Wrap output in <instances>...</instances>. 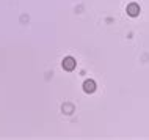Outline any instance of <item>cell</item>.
Returning a JSON list of instances; mask_svg holds the SVG:
<instances>
[{"instance_id": "obj_3", "label": "cell", "mask_w": 149, "mask_h": 140, "mask_svg": "<svg viewBox=\"0 0 149 140\" xmlns=\"http://www.w3.org/2000/svg\"><path fill=\"white\" fill-rule=\"evenodd\" d=\"M96 90V82L94 80H85V83H83V91L85 93H94Z\"/></svg>"}, {"instance_id": "obj_2", "label": "cell", "mask_w": 149, "mask_h": 140, "mask_svg": "<svg viewBox=\"0 0 149 140\" xmlns=\"http://www.w3.org/2000/svg\"><path fill=\"white\" fill-rule=\"evenodd\" d=\"M127 14L132 16V18L138 16L140 14V6L136 5V3H129V5H127Z\"/></svg>"}, {"instance_id": "obj_1", "label": "cell", "mask_w": 149, "mask_h": 140, "mask_svg": "<svg viewBox=\"0 0 149 140\" xmlns=\"http://www.w3.org/2000/svg\"><path fill=\"white\" fill-rule=\"evenodd\" d=\"M63 68L66 71H74L75 69V60L72 57H66L63 60Z\"/></svg>"}]
</instances>
